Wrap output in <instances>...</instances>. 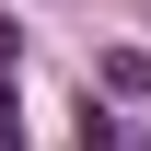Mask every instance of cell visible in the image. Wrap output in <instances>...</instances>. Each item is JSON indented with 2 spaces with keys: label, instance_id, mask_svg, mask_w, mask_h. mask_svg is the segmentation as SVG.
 I'll return each mask as SVG.
<instances>
[{
  "label": "cell",
  "instance_id": "6da1fadb",
  "mask_svg": "<svg viewBox=\"0 0 151 151\" xmlns=\"http://www.w3.org/2000/svg\"><path fill=\"white\" fill-rule=\"evenodd\" d=\"M105 81H116V93H151V47H116V58H105Z\"/></svg>",
  "mask_w": 151,
  "mask_h": 151
},
{
  "label": "cell",
  "instance_id": "7a4b0ae2",
  "mask_svg": "<svg viewBox=\"0 0 151 151\" xmlns=\"http://www.w3.org/2000/svg\"><path fill=\"white\" fill-rule=\"evenodd\" d=\"M0 58H12V12H0Z\"/></svg>",
  "mask_w": 151,
  "mask_h": 151
}]
</instances>
